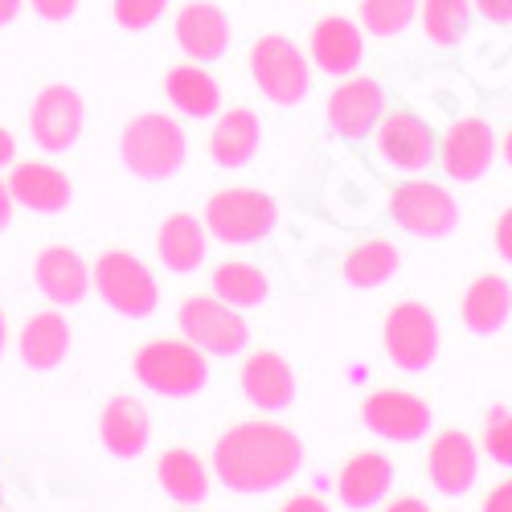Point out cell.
<instances>
[{
    "label": "cell",
    "instance_id": "cell-1",
    "mask_svg": "<svg viewBox=\"0 0 512 512\" xmlns=\"http://www.w3.org/2000/svg\"><path fill=\"white\" fill-rule=\"evenodd\" d=\"M304 467V443L283 422L246 418L213 443V476L238 496H263L291 484Z\"/></svg>",
    "mask_w": 512,
    "mask_h": 512
},
{
    "label": "cell",
    "instance_id": "cell-2",
    "mask_svg": "<svg viewBox=\"0 0 512 512\" xmlns=\"http://www.w3.org/2000/svg\"><path fill=\"white\" fill-rule=\"evenodd\" d=\"M189 156V140H185V127L164 115V111H144L136 119H127V127L119 132V160L132 177L160 185V181H173Z\"/></svg>",
    "mask_w": 512,
    "mask_h": 512
},
{
    "label": "cell",
    "instance_id": "cell-3",
    "mask_svg": "<svg viewBox=\"0 0 512 512\" xmlns=\"http://www.w3.org/2000/svg\"><path fill=\"white\" fill-rule=\"evenodd\" d=\"M132 373L144 390L160 398H197L209 386V357L185 336H152L136 349Z\"/></svg>",
    "mask_w": 512,
    "mask_h": 512
},
{
    "label": "cell",
    "instance_id": "cell-4",
    "mask_svg": "<svg viewBox=\"0 0 512 512\" xmlns=\"http://www.w3.org/2000/svg\"><path fill=\"white\" fill-rule=\"evenodd\" d=\"M201 222H205V230H209L213 242L254 246V242H263L279 226V205L263 189L230 185V189H218V193L205 201Z\"/></svg>",
    "mask_w": 512,
    "mask_h": 512
},
{
    "label": "cell",
    "instance_id": "cell-5",
    "mask_svg": "<svg viewBox=\"0 0 512 512\" xmlns=\"http://www.w3.org/2000/svg\"><path fill=\"white\" fill-rule=\"evenodd\" d=\"M91 287L123 320H148L160 304V283L148 263L132 250H103L91 263Z\"/></svg>",
    "mask_w": 512,
    "mask_h": 512
},
{
    "label": "cell",
    "instance_id": "cell-6",
    "mask_svg": "<svg viewBox=\"0 0 512 512\" xmlns=\"http://www.w3.org/2000/svg\"><path fill=\"white\" fill-rule=\"evenodd\" d=\"M250 78L275 107H300L312 91V70L304 50L283 33H263L250 46Z\"/></svg>",
    "mask_w": 512,
    "mask_h": 512
},
{
    "label": "cell",
    "instance_id": "cell-7",
    "mask_svg": "<svg viewBox=\"0 0 512 512\" xmlns=\"http://www.w3.org/2000/svg\"><path fill=\"white\" fill-rule=\"evenodd\" d=\"M381 345H386V357L402 373H426L439 361L443 332H439L435 312L426 304L402 300L386 312V320H381Z\"/></svg>",
    "mask_w": 512,
    "mask_h": 512
},
{
    "label": "cell",
    "instance_id": "cell-8",
    "mask_svg": "<svg viewBox=\"0 0 512 512\" xmlns=\"http://www.w3.org/2000/svg\"><path fill=\"white\" fill-rule=\"evenodd\" d=\"M177 324L189 345L205 357H238L250 345V324L238 308L222 304L218 295H189L177 308Z\"/></svg>",
    "mask_w": 512,
    "mask_h": 512
},
{
    "label": "cell",
    "instance_id": "cell-9",
    "mask_svg": "<svg viewBox=\"0 0 512 512\" xmlns=\"http://www.w3.org/2000/svg\"><path fill=\"white\" fill-rule=\"evenodd\" d=\"M82 127H87V103L70 87V82H50L29 103V136L41 152L62 156L78 144Z\"/></svg>",
    "mask_w": 512,
    "mask_h": 512
},
{
    "label": "cell",
    "instance_id": "cell-10",
    "mask_svg": "<svg viewBox=\"0 0 512 512\" xmlns=\"http://www.w3.org/2000/svg\"><path fill=\"white\" fill-rule=\"evenodd\" d=\"M373 148L394 173H426L439 156V140L414 111L386 107L373 127Z\"/></svg>",
    "mask_w": 512,
    "mask_h": 512
},
{
    "label": "cell",
    "instance_id": "cell-11",
    "mask_svg": "<svg viewBox=\"0 0 512 512\" xmlns=\"http://www.w3.org/2000/svg\"><path fill=\"white\" fill-rule=\"evenodd\" d=\"M390 218L414 238H447L459 226V201L435 181H402L390 193Z\"/></svg>",
    "mask_w": 512,
    "mask_h": 512
},
{
    "label": "cell",
    "instance_id": "cell-12",
    "mask_svg": "<svg viewBox=\"0 0 512 512\" xmlns=\"http://www.w3.org/2000/svg\"><path fill=\"white\" fill-rule=\"evenodd\" d=\"M328 127L349 140V144H365L373 136V127L386 111V87L373 78V74H357V78H345L340 87L328 95Z\"/></svg>",
    "mask_w": 512,
    "mask_h": 512
},
{
    "label": "cell",
    "instance_id": "cell-13",
    "mask_svg": "<svg viewBox=\"0 0 512 512\" xmlns=\"http://www.w3.org/2000/svg\"><path fill=\"white\" fill-rule=\"evenodd\" d=\"M361 422L377 439L418 443V439L431 435V406L406 390H373L361 402Z\"/></svg>",
    "mask_w": 512,
    "mask_h": 512
},
{
    "label": "cell",
    "instance_id": "cell-14",
    "mask_svg": "<svg viewBox=\"0 0 512 512\" xmlns=\"http://www.w3.org/2000/svg\"><path fill=\"white\" fill-rule=\"evenodd\" d=\"M492 156H496V132L492 123L480 119V115H467V119H455L447 127V136L439 144V164L443 173L459 185H472L480 181L488 168H492Z\"/></svg>",
    "mask_w": 512,
    "mask_h": 512
},
{
    "label": "cell",
    "instance_id": "cell-15",
    "mask_svg": "<svg viewBox=\"0 0 512 512\" xmlns=\"http://www.w3.org/2000/svg\"><path fill=\"white\" fill-rule=\"evenodd\" d=\"M426 480L443 496H467L480 480V443L467 431H439L426 447Z\"/></svg>",
    "mask_w": 512,
    "mask_h": 512
},
{
    "label": "cell",
    "instance_id": "cell-16",
    "mask_svg": "<svg viewBox=\"0 0 512 512\" xmlns=\"http://www.w3.org/2000/svg\"><path fill=\"white\" fill-rule=\"evenodd\" d=\"M33 283L54 308H78L91 295V263L74 246H46L33 259Z\"/></svg>",
    "mask_w": 512,
    "mask_h": 512
},
{
    "label": "cell",
    "instance_id": "cell-17",
    "mask_svg": "<svg viewBox=\"0 0 512 512\" xmlns=\"http://www.w3.org/2000/svg\"><path fill=\"white\" fill-rule=\"evenodd\" d=\"M173 37H177V46L185 50L189 62H218L226 50H230V17L213 5V0H189V5H181L177 21H173Z\"/></svg>",
    "mask_w": 512,
    "mask_h": 512
},
{
    "label": "cell",
    "instance_id": "cell-18",
    "mask_svg": "<svg viewBox=\"0 0 512 512\" xmlns=\"http://www.w3.org/2000/svg\"><path fill=\"white\" fill-rule=\"evenodd\" d=\"M5 185L13 193V205L33 209V213H46V218L66 213L70 201H74L70 177L62 173L58 164H50V160H17L13 173L5 177Z\"/></svg>",
    "mask_w": 512,
    "mask_h": 512
},
{
    "label": "cell",
    "instance_id": "cell-19",
    "mask_svg": "<svg viewBox=\"0 0 512 512\" xmlns=\"http://www.w3.org/2000/svg\"><path fill=\"white\" fill-rule=\"evenodd\" d=\"M238 386L246 394L250 406H259L263 414H283L295 402V369L287 365V357L259 349L250 353L238 369Z\"/></svg>",
    "mask_w": 512,
    "mask_h": 512
},
{
    "label": "cell",
    "instance_id": "cell-20",
    "mask_svg": "<svg viewBox=\"0 0 512 512\" xmlns=\"http://www.w3.org/2000/svg\"><path fill=\"white\" fill-rule=\"evenodd\" d=\"M99 443L115 459H140L152 443V414L144 410L140 398L115 394L99 410Z\"/></svg>",
    "mask_w": 512,
    "mask_h": 512
},
{
    "label": "cell",
    "instance_id": "cell-21",
    "mask_svg": "<svg viewBox=\"0 0 512 512\" xmlns=\"http://www.w3.org/2000/svg\"><path fill=\"white\" fill-rule=\"evenodd\" d=\"M70 320L62 312H33L17 332V357L33 373H54L70 357Z\"/></svg>",
    "mask_w": 512,
    "mask_h": 512
},
{
    "label": "cell",
    "instance_id": "cell-22",
    "mask_svg": "<svg viewBox=\"0 0 512 512\" xmlns=\"http://www.w3.org/2000/svg\"><path fill=\"white\" fill-rule=\"evenodd\" d=\"M263 144V119L250 107H230L213 115L209 132V160L218 168H246Z\"/></svg>",
    "mask_w": 512,
    "mask_h": 512
},
{
    "label": "cell",
    "instance_id": "cell-23",
    "mask_svg": "<svg viewBox=\"0 0 512 512\" xmlns=\"http://www.w3.org/2000/svg\"><path fill=\"white\" fill-rule=\"evenodd\" d=\"M308 50H312V62L332 74V78H345L361 66L365 58V33L357 21L349 17H324L316 21L312 37H308Z\"/></svg>",
    "mask_w": 512,
    "mask_h": 512
},
{
    "label": "cell",
    "instance_id": "cell-24",
    "mask_svg": "<svg viewBox=\"0 0 512 512\" xmlns=\"http://www.w3.org/2000/svg\"><path fill=\"white\" fill-rule=\"evenodd\" d=\"M156 254L164 271L173 275H193L205 254H209V230L201 218H193V213H173V218H164L160 230H156Z\"/></svg>",
    "mask_w": 512,
    "mask_h": 512
},
{
    "label": "cell",
    "instance_id": "cell-25",
    "mask_svg": "<svg viewBox=\"0 0 512 512\" xmlns=\"http://www.w3.org/2000/svg\"><path fill=\"white\" fill-rule=\"evenodd\" d=\"M394 484V463L381 455V451H357L336 476V496L345 508L361 512V508H373L381 496L390 492Z\"/></svg>",
    "mask_w": 512,
    "mask_h": 512
},
{
    "label": "cell",
    "instance_id": "cell-26",
    "mask_svg": "<svg viewBox=\"0 0 512 512\" xmlns=\"http://www.w3.org/2000/svg\"><path fill=\"white\" fill-rule=\"evenodd\" d=\"M164 99L189 119H213L222 111V87L201 62H181L164 70Z\"/></svg>",
    "mask_w": 512,
    "mask_h": 512
},
{
    "label": "cell",
    "instance_id": "cell-27",
    "mask_svg": "<svg viewBox=\"0 0 512 512\" xmlns=\"http://www.w3.org/2000/svg\"><path fill=\"white\" fill-rule=\"evenodd\" d=\"M459 316L476 336H496L512 316V283L504 275L472 279L463 291V300H459Z\"/></svg>",
    "mask_w": 512,
    "mask_h": 512
},
{
    "label": "cell",
    "instance_id": "cell-28",
    "mask_svg": "<svg viewBox=\"0 0 512 512\" xmlns=\"http://www.w3.org/2000/svg\"><path fill=\"white\" fill-rule=\"evenodd\" d=\"M156 484L164 488L168 500H177V504H205V496H209V467L189 447H168L156 459Z\"/></svg>",
    "mask_w": 512,
    "mask_h": 512
},
{
    "label": "cell",
    "instance_id": "cell-29",
    "mask_svg": "<svg viewBox=\"0 0 512 512\" xmlns=\"http://www.w3.org/2000/svg\"><path fill=\"white\" fill-rule=\"evenodd\" d=\"M402 267V254L390 238H369V242H357L349 254H345V263H340V279H345L349 287H381V283H390Z\"/></svg>",
    "mask_w": 512,
    "mask_h": 512
},
{
    "label": "cell",
    "instance_id": "cell-30",
    "mask_svg": "<svg viewBox=\"0 0 512 512\" xmlns=\"http://www.w3.org/2000/svg\"><path fill=\"white\" fill-rule=\"evenodd\" d=\"M213 295L230 308H259L267 304L271 295V279L263 275V267L254 263H242V259H230V263H218L213 267Z\"/></svg>",
    "mask_w": 512,
    "mask_h": 512
},
{
    "label": "cell",
    "instance_id": "cell-31",
    "mask_svg": "<svg viewBox=\"0 0 512 512\" xmlns=\"http://www.w3.org/2000/svg\"><path fill=\"white\" fill-rule=\"evenodd\" d=\"M418 21L435 46L451 50L472 25V0H418Z\"/></svg>",
    "mask_w": 512,
    "mask_h": 512
},
{
    "label": "cell",
    "instance_id": "cell-32",
    "mask_svg": "<svg viewBox=\"0 0 512 512\" xmlns=\"http://www.w3.org/2000/svg\"><path fill=\"white\" fill-rule=\"evenodd\" d=\"M418 0H361V29L373 37H398L414 25Z\"/></svg>",
    "mask_w": 512,
    "mask_h": 512
},
{
    "label": "cell",
    "instance_id": "cell-33",
    "mask_svg": "<svg viewBox=\"0 0 512 512\" xmlns=\"http://www.w3.org/2000/svg\"><path fill=\"white\" fill-rule=\"evenodd\" d=\"M480 447L492 463L512 467V410L508 406H488L484 426H480Z\"/></svg>",
    "mask_w": 512,
    "mask_h": 512
},
{
    "label": "cell",
    "instance_id": "cell-34",
    "mask_svg": "<svg viewBox=\"0 0 512 512\" xmlns=\"http://www.w3.org/2000/svg\"><path fill=\"white\" fill-rule=\"evenodd\" d=\"M168 13V0H111V17L127 33H144Z\"/></svg>",
    "mask_w": 512,
    "mask_h": 512
},
{
    "label": "cell",
    "instance_id": "cell-35",
    "mask_svg": "<svg viewBox=\"0 0 512 512\" xmlns=\"http://www.w3.org/2000/svg\"><path fill=\"white\" fill-rule=\"evenodd\" d=\"M33 5V13L41 17V21H70L74 13H78V0H29Z\"/></svg>",
    "mask_w": 512,
    "mask_h": 512
},
{
    "label": "cell",
    "instance_id": "cell-36",
    "mask_svg": "<svg viewBox=\"0 0 512 512\" xmlns=\"http://www.w3.org/2000/svg\"><path fill=\"white\" fill-rule=\"evenodd\" d=\"M472 5L488 25H512V0H472Z\"/></svg>",
    "mask_w": 512,
    "mask_h": 512
},
{
    "label": "cell",
    "instance_id": "cell-37",
    "mask_svg": "<svg viewBox=\"0 0 512 512\" xmlns=\"http://www.w3.org/2000/svg\"><path fill=\"white\" fill-rule=\"evenodd\" d=\"M492 242H496V254L504 263H512V205L496 218V230H492Z\"/></svg>",
    "mask_w": 512,
    "mask_h": 512
},
{
    "label": "cell",
    "instance_id": "cell-38",
    "mask_svg": "<svg viewBox=\"0 0 512 512\" xmlns=\"http://www.w3.org/2000/svg\"><path fill=\"white\" fill-rule=\"evenodd\" d=\"M279 512H332L320 496H312V492H300V496H291V500H283L279 504Z\"/></svg>",
    "mask_w": 512,
    "mask_h": 512
},
{
    "label": "cell",
    "instance_id": "cell-39",
    "mask_svg": "<svg viewBox=\"0 0 512 512\" xmlns=\"http://www.w3.org/2000/svg\"><path fill=\"white\" fill-rule=\"evenodd\" d=\"M484 512H512V480L496 484V488L484 496Z\"/></svg>",
    "mask_w": 512,
    "mask_h": 512
},
{
    "label": "cell",
    "instance_id": "cell-40",
    "mask_svg": "<svg viewBox=\"0 0 512 512\" xmlns=\"http://www.w3.org/2000/svg\"><path fill=\"white\" fill-rule=\"evenodd\" d=\"M13 213H17V205H13V193H9L5 177H0V234H5V230L13 226Z\"/></svg>",
    "mask_w": 512,
    "mask_h": 512
},
{
    "label": "cell",
    "instance_id": "cell-41",
    "mask_svg": "<svg viewBox=\"0 0 512 512\" xmlns=\"http://www.w3.org/2000/svg\"><path fill=\"white\" fill-rule=\"evenodd\" d=\"M17 164V140L9 127H0V168H13Z\"/></svg>",
    "mask_w": 512,
    "mask_h": 512
},
{
    "label": "cell",
    "instance_id": "cell-42",
    "mask_svg": "<svg viewBox=\"0 0 512 512\" xmlns=\"http://www.w3.org/2000/svg\"><path fill=\"white\" fill-rule=\"evenodd\" d=\"M386 512H431V504L418 500V496H398L386 504Z\"/></svg>",
    "mask_w": 512,
    "mask_h": 512
},
{
    "label": "cell",
    "instance_id": "cell-43",
    "mask_svg": "<svg viewBox=\"0 0 512 512\" xmlns=\"http://www.w3.org/2000/svg\"><path fill=\"white\" fill-rule=\"evenodd\" d=\"M21 5H25V0H0V29H5V25H13V21H17Z\"/></svg>",
    "mask_w": 512,
    "mask_h": 512
},
{
    "label": "cell",
    "instance_id": "cell-44",
    "mask_svg": "<svg viewBox=\"0 0 512 512\" xmlns=\"http://www.w3.org/2000/svg\"><path fill=\"white\" fill-rule=\"evenodd\" d=\"M5 349H9V320H5V308H0V361H5Z\"/></svg>",
    "mask_w": 512,
    "mask_h": 512
},
{
    "label": "cell",
    "instance_id": "cell-45",
    "mask_svg": "<svg viewBox=\"0 0 512 512\" xmlns=\"http://www.w3.org/2000/svg\"><path fill=\"white\" fill-rule=\"evenodd\" d=\"M500 148H504V160L512 164V127H508V132H504V144H500Z\"/></svg>",
    "mask_w": 512,
    "mask_h": 512
},
{
    "label": "cell",
    "instance_id": "cell-46",
    "mask_svg": "<svg viewBox=\"0 0 512 512\" xmlns=\"http://www.w3.org/2000/svg\"><path fill=\"white\" fill-rule=\"evenodd\" d=\"M0 508H5V484H0Z\"/></svg>",
    "mask_w": 512,
    "mask_h": 512
},
{
    "label": "cell",
    "instance_id": "cell-47",
    "mask_svg": "<svg viewBox=\"0 0 512 512\" xmlns=\"http://www.w3.org/2000/svg\"><path fill=\"white\" fill-rule=\"evenodd\" d=\"M185 512H193V508H185Z\"/></svg>",
    "mask_w": 512,
    "mask_h": 512
}]
</instances>
